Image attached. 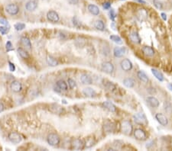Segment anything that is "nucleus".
I'll return each instance as SVG.
<instances>
[{
  "mask_svg": "<svg viewBox=\"0 0 172 151\" xmlns=\"http://www.w3.org/2000/svg\"><path fill=\"white\" fill-rule=\"evenodd\" d=\"M67 83H68V86L70 89H74L77 86L76 82L72 79H67Z\"/></svg>",
  "mask_w": 172,
  "mask_h": 151,
  "instance_id": "nucleus-37",
  "label": "nucleus"
},
{
  "mask_svg": "<svg viewBox=\"0 0 172 151\" xmlns=\"http://www.w3.org/2000/svg\"><path fill=\"white\" fill-rule=\"evenodd\" d=\"M88 11L93 15H98L100 14V8L95 5H93V4H90L88 5Z\"/></svg>",
  "mask_w": 172,
  "mask_h": 151,
  "instance_id": "nucleus-21",
  "label": "nucleus"
},
{
  "mask_svg": "<svg viewBox=\"0 0 172 151\" xmlns=\"http://www.w3.org/2000/svg\"><path fill=\"white\" fill-rule=\"evenodd\" d=\"M0 24H1V25H7L8 23V21H7L5 19H4V18H0Z\"/></svg>",
  "mask_w": 172,
  "mask_h": 151,
  "instance_id": "nucleus-43",
  "label": "nucleus"
},
{
  "mask_svg": "<svg viewBox=\"0 0 172 151\" xmlns=\"http://www.w3.org/2000/svg\"><path fill=\"white\" fill-rule=\"evenodd\" d=\"M168 89H169L170 91H172V83H169V84L168 85Z\"/></svg>",
  "mask_w": 172,
  "mask_h": 151,
  "instance_id": "nucleus-48",
  "label": "nucleus"
},
{
  "mask_svg": "<svg viewBox=\"0 0 172 151\" xmlns=\"http://www.w3.org/2000/svg\"><path fill=\"white\" fill-rule=\"evenodd\" d=\"M110 38L111 41H113L114 43L117 44H119V45L122 44V41L121 38L119 37V36H117V35H111V36L110 37Z\"/></svg>",
  "mask_w": 172,
  "mask_h": 151,
  "instance_id": "nucleus-32",
  "label": "nucleus"
},
{
  "mask_svg": "<svg viewBox=\"0 0 172 151\" xmlns=\"http://www.w3.org/2000/svg\"><path fill=\"white\" fill-rule=\"evenodd\" d=\"M17 51H18V53L19 54V56H20L22 58H23V59H28V58L30 57L28 53L25 50H24L23 48H18V49H17Z\"/></svg>",
  "mask_w": 172,
  "mask_h": 151,
  "instance_id": "nucleus-30",
  "label": "nucleus"
},
{
  "mask_svg": "<svg viewBox=\"0 0 172 151\" xmlns=\"http://www.w3.org/2000/svg\"><path fill=\"white\" fill-rule=\"evenodd\" d=\"M4 109H5V107H4V105H3V104L0 102V113L2 112V111H4Z\"/></svg>",
  "mask_w": 172,
  "mask_h": 151,
  "instance_id": "nucleus-47",
  "label": "nucleus"
},
{
  "mask_svg": "<svg viewBox=\"0 0 172 151\" xmlns=\"http://www.w3.org/2000/svg\"><path fill=\"white\" fill-rule=\"evenodd\" d=\"M47 18L51 22H57L60 20V16L55 11H49L47 13Z\"/></svg>",
  "mask_w": 172,
  "mask_h": 151,
  "instance_id": "nucleus-12",
  "label": "nucleus"
},
{
  "mask_svg": "<svg viewBox=\"0 0 172 151\" xmlns=\"http://www.w3.org/2000/svg\"><path fill=\"white\" fill-rule=\"evenodd\" d=\"M121 129L123 134L125 135H130L132 133L133 127L132 124L128 121H123L121 124Z\"/></svg>",
  "mask_w": 172,
  "mask_h": 151,
  "instance_id": "nucleus-2",
  "label": "nucleus"
},
{
  "mask_svg": "<svg viewBox=\"0 0 172 151\" xmlns=\"http://www.w3.org/2000/svg\"><path fill=\"white\" fill-rule=\"evenodd\" d=\"M10 88H11V89H12V92L17 93V92H19L22 91V83L19 81L15 80V81H13L11 83Z\"/></svg>",
  "mask_w": 172,
  "mask_h": 151,
  "instance_id": "nucleus-13",
  "label": "nucleus"
},
{
  "mask_svg": "<svg viewBox=\"0 0 172 151\" xmlns=\"http://www.w3.org/2000/svg\"><path fill=\"white\" fill-rule=\"evenodd\" d=\"M147 101L149 104V105L152 106V108H158L159 106V101L155 97H152V96L148 97Z\"/></svg>",
  "mask_w": 172,
  "mask_h": 151,
  "instance_id": "nucleus-22",
  "label": "nucleus"
},
{
  "mask_svg": "<svg viewBox=\"0 0 172 151\" xmlns=\"http://www.w3.org/2000/svg\"><path fill=\"white\" fill-rule=\"evenodd\" d=\"M115 11L113 9H111L110 11V18L112 21H115Z\"/></svg>",
  "mask_w": 172,
  "mask_h": 151,
  "instance_id": "nucleus-38",
  "label": "nucleus"
},
{
  "mask_svg": "<svg viewBox=\"0 0 172 151\" xmlns=\"http://www.w3.org/2000/svg\"><path fill=\"white\" fill-rule=\"evenodd\" d=\"M136 15H137V18L138 19V21L142 22V21H145L147 19V18H148V11L145 9H144V8H140L136 12Z\"/></svg>",
  "mask_w": 172,
  "mask_h": 151,
  "instance_id": "nucleus-11",
  "label": "nucleus"
},
{
  "mask_svg": "<svg viewBox=\"0 0 172 151\" xmlns=\"http://www.w3.org/2000/svg\"><path fill=\"white\" fill-rule=\"evenodd\" d=\"M134 121L139 125H146L148 124V120L145 114L137 113L133 115Z\"/></svg>",
  "mask_w": 172,
  "mask_h": 151,
  "instance_id": "nucleus-1",
  "label": "nucleus"
},
{
  "mask_svg": "<svg viewBox=\"0 0 172 151\" xmlns=\"http://www.w3.org/2000/svg\"><path fill=\"white\" fill-rule=\"evenodd\" d=\"M161 16H162V19L164 20V21H167V15H166V14L165 13H164V12H162V14H161Z\"/></svg>",
  "mask_w": 172,
  "mask_h": 151,
  "instance_id": "nucleus-44",
  "label": "nucleus"
},
{
  "mask_svg": "<svg viewBox=\"0 0 172 151\" xmlns=\"http://www.w3.org/2000/svg\"><path fill=\"white\" fill-rule=\"evenodd\" d=\"M21 42L22 44L28 49H31V41L26 38V37H22L21 38Z\"/></svg>",
  "mask_w": 172,
  "mask_h": 151,
  "instance_id": "nucleus-29",
  "label": "nucleus"
},
{
  "mask_svg": "<svg viewBox=\"0 0 172 151\" xmlns=\"http://www.w3.org/2000/svg\"><path fill=\"white\" fill-rule=\"evenodd\" d=\"M155 118L158 121V122L162 124V126H166L168 124V118L162 113H158L155 114Z\"/></svg>",
  "mask_w": 172,
  "mask_h": 151,
  "instance_id": "nucleus-14",
  "label": "nucleus"
},
{
  "mask_svg": "<svg viewBox=\"0 0 172 151\" xmlns=\"http://www.w3.org/2000/svg\"><path fill=\"white\" fill-rule=\"evenodd\" d=\"M8 32V29L5 28V27H3V26H0V33L2 34V35H5L6 34V33Z\"/></svg>",
  "mask_w": 172,
  "mask_h": 151,
  "instance_id": "nucleus-39",
  "label": "nucleus"
},
{
  "mask_svg": "<svg viewBox=\"0 0 172 151\" xmlns=\"http://www.w3.org/2000/svg\"><path fill=\"white\" fill-rule=\"evenodd\" d=\"M94 26H95V28H96L97 30L101 31H104V29H105V25H104L103 21H101V20H97V21H96L95 23H94Z\"/></svg>",
  "mask_w": 172,
  "mask_h": 151,
  "instance_id": "nucleus-31",
  "label": "nucleus"
},
{
  "mask_svg": "<svg viewBox=\"0 0 172 151\" xmlns=\"http://www.w3.org/2000/svg\"><path fill=\"white\" fill-rule=\"evenodd\" d=\"M83 93L84 96H86L87 97H90V98H93V97H95L96 96V91L93 89V88H90V87H87L85 89H83Z\"/></svg>",
  "mask_w": 172,
  "mask_h": 151,
  "instance_id": "nucleus-15",
  "label": "nucleus"
},
{
  "mask_svg": "<svg viewBox=\"0 0 172 151\" xmlns=\"http://www.w3.org/2000/svg\"><path fill=\"white\" fill-rule=\"evenodd\" d=\"M8 140H9L12 143H13V144H19V143H21L22 141V136H21L18 133L15 132V131H13V132H10V133L8 134Z\"/></svg>",
  "mask_w": 172,
  "mask_h": 151,
  "instance_id": "nucleus-4",
  "label": "nucleus"
},
{
  "mask_svg": "<svg viewBox=\"0 0 172 151\" xmlns=\"http://www.w3.org/2000/svg\"><path fill=\"white\" fill-rule=\"evenodd\" d=\"M126 52V49L125 48H119V47H116L115 48L114 50H113V54L115 57H122L123 56V55Z\"/></svg>",
  "mask_w": 172,
  "mask_h": 151,
  "instance_id": "nucleus-18",
  "label": "nucleus"
},
{
  "mask_svg": "<svg viewBox=\"0 0 172 151\" xmlns=\"http://www.w3.org/2000/svg\"><path fill=\"white\" fill-rule=\"evenodd\" d=\"M120 66L123 71L128 72L132 69V63L128 59H123L120 63Z\"/></svg>",
  "mask_w": 172,
  "mask_h": 151,
  "instance_id": "nucleus-7",
  "label": "nucleus"
},
{
  "mask_svg": "<svg viewBox=\"0 0 172 151\" xmlns=\"http://www.w3.org/2000/svg\"><path fill=\"white\" fill-rule=\"evenodd\" d=\"M38 7V3L37 2L34 1V0H31V1H28L26 5H25V8L28 11H35Z\"/></svg>",
  "mask_w": 172,
  "mask_h": 151,
  "instance_id": "nucleus-17",
  "label": "nucleus"
},
{
  "mask_svg": "<svg viewBox=\"0 0 172 151\" xmlns=\"http://www.w3.org/2000/svg\"><path fill=\"white\" fill-rule=\"evenodd\" d=\"M137 76H138V79H139L142 82H143V83H148V76L146 75V73H145L144 71H142V70L138 71V73H137Z\"/></svg>",
  "mask_w": 172,
  "mask_h": 151,
  "instance_id": "nucleus-24",
  "label": "nucleus"
},
{
  "mask_svg": "<svg viewBox=\"0 0 172 151\" xmlns=\"http://www.w3.org/2000/svg\"><path fill=\"white\" fill-rule=\"evenodd\" d=\"M6 49L7 51H10V50H13V48H12V44L10 41H7L6 43Z\"/></svg>",
  "mask_w": 172,
  "mask_h": 151,
  "instance_id": "nucleus-42",
  "label": "nucleus"
},
{
  "mask_svg": "<svg viewBox=\"0 0 172 151\" xmlns=\"http://www.w3.org/2000/svg\"><path fill=\"white\" fill-rule=\"evenodd\" d=\"M49 111L54 114H60L64 112V109L62 106L57 104H51L49 106Z\"/></svg>",
  "mask_w": 172,
  "mask_h": 151,
  "instance_id": "nucleus-8",
  "label": "nucleus"
},
{
  "mask_svg": "<svg viewBox=\"0 0 172 151\" xmlns=\"http://www.w3.org/2000/svg\"><path fill=\"white\" fill-rule=\"evenodd\" d=\"M71 146H72V149L77 150H83L85 147V144H84L83 141L79 138L74 139L71 143Z\"/></svg>",
  "mask_w": 172,
  "mask_h": 151,
  "instance_id": "nucleus-6",
  "label": "nucleus"
},
{
  "mask_svg": "<svg viewBox=\"0 0 172 151\" xmlns=\"http://www.w3.org/2000/svg\"><path fill=\"white\" fill-rule=\"evenodd\" d=\"M102 69L106 73H112L114 71V66L111 62H104L102 63Z\"/></svg>",
  "mask_w": 172,
  "mask_h": 151,
  "instance_id": "nucleus-9",
  "label": "nucleus"
},
{
  "mask_svg": "<svg viewBox=\"0 0 172 151\" xmlns=\"http://www.w3.org/2000/svg\"><path fill=\"white\" fill-rule=\"evenodd\" d=\"M134 136L135 137L138 141H144L146 139V133L144 130L137 128L134 131Z\"/></svg>",
  "mask_w": 172,
  "mask_h": 151,
  "instance_id": "nucleus-10",
  "label": "nucleus"
},
{
  "mask_svg": "<svg viewBox=\"0 0 172 151\" xmlns=\"http://www.w3.org/2000/svg\"><path fill=\"white\" fill-rule=\"evenodd\" d=\"M142 50L143 52V53L147 56H153L155 55V50L154 49L152 48V47H149V46H144L142 47Z\"/></svg>",
  "mask_w": 172,
  "mask_h": 151,
  "instance_id": "nucleus-16",
  "label": "nucleus"
},
{
  "mask_svg": "<svg viewBox=\"0 0 172 151\" xmlns=\"http://www.w3.org/2000/svg\"><path fill=\"white\" fill-rule=\"evenodd\" d=\"M103 7L104 9H106V10H107V9H110V7H111V3L109 2H104V3L103 4Z\"/></svg>",
  "mask_w": 172,
  "mask_h": 151,
  "instance_id": "nucleus-40",
  "label": "nucleus"
},
{
  "mask_svg": "<svg viewBox=\"0 0 172 151\" xmlns=\"http://www.w3.org/2000/svg\"><path fill=\"white\" fill-rule=\"evenodd\" d=\"M69 2L72 5H77V4H78L79 0H69Z\"/></svg>",
  "mask_w": 172,
  "mask_h": 151,
  "instance_id": "nucleus-45",
  "label": "nucleus"
},
{
  "mask_svg": "<svg viewBox=\"0 0 172 151\" xmlns=\"http://www.w3.org/2000/svg\"><path fill=\"white\" fill-rule=\"evenodd\" d=\"M46 61H47V63L50 66H56L58 65V61L52 56H48L47 59H46Z\"/></svg>",
  "mask_w": 172,
  "mask_h": 151,
  "instance_id": "nucleus-26",
  "label": "nucleus"
},
{
  "mask_svg": "<svg viewBox=\"0 0 172 151\" xmlns=\"http://www.w3.org/2000/svg\"><path fill=\"white\" fill-rule=\"evenodd\" d=\"M56 85H57V88L60 89V90H67V89H68L67 83L65 81L62 80V79L58 80L57 82V83H56Z\"/></svg>",
  "mask_w": 172,
  "mask_h": 151,
  "instance_id": "nucleus-28",
  "label": "nucleus"
},
{
  "mask_svg": "<svg viewBox=\"0 0 172 151\" xmlns=\"http://www.w3.org/2000/svg\"><path fill=\"white\" fill-rule=\"evenodd\" d=\"M104 129H105L107 132L113 131V130H114L113 124V123H108V124H106L104 125Z\"/></svg>",
  "mask_w": 172,
  "mask_h": 151,
  "instance_id": "nucleus-35",
  "label": "nucleus"
},
{
  "mask_svg": "<svg viewBox=\"0 0 172 151\" xmlns=\"http://www.w3.org/2000/svg\"><path fill=\"white\" fill-rule=\"evenodd\" d=\"M152 74L155 76V77L158 80H159L160 82L164 81V79H165L164 78V76H163V74L160 71H158V70H157L155 69H152Z\"/></svg>",
  "mask_w": 172,
  "mask_h": 151,
  "instance_id": "nucleus-25",
  "label": "nucleus"
},
{
  "mask_svg": "<svg viewBox=\"0 0 172 151\" xmlns=\"http://www.w3.org/2000/svg\"><path fill=\"white\" fill-rule=\"evenodd\" d=\"M15 28L16 31H22L25 28V25L23 24V23H17L15 25Z\"/></svg>",
  "mask_w": 172,
  "mask_h": 151,
  "instance_id": "nucleus-36",
  "label": "nucleus"
},
{
  "mask_svg": "<svg viewBox=\"0 0 172 151\" xmlns=\"http://www.w3.org/2000/svg\"><path fill=\"white\" fill-rule=\"evenodd\" d=\"M80 81L84 85H90L93 83L91 77L87 74H82L80 76Z\"/></svg>",
  "mask_w": 172,
  "mask_h": 151,
  "instance_id": "nucleus-19",
  "label": "nucleus"
},
{
  "mask_svg": "<svg viewBox=\"0 0 172 151\" xmlns=\"http://www.w3.org/2000/svg\"><path fill=\"white\" fill-rule=\"evenodd\" d=\"M129 38L132 41V42L135 44H140L141 43V38L138 35V34L135 31L132 32L129 35Z\"/></svg>",
  "mask_w": 172,
  "mask_h": 151,
  "instance_id": "nucleus-20",
  "label": "nucleus"
},
{
  "mask_svg": "<svg viewBox=\"0 0 172 151\" xmlns=\"http://www.w3.org/2000/svg\"><path fill=\"white\" fill-rule=\"evenodd\" d=\"M94 144H95V141H94V140H93V138H88V139L86 141V142L84 143V144H85V147H87V148L91 147L92 146L94 145Z\"/></svg>",
  "mask_w": 172,
  "mask_h": 151,
  "instance_id": "nucleus-33",
  "label": "nucleus"
},
{
  "mask_svg": "<svg viewBox=\"0 0 172 151\" xmlns=\"http://www.w3.org/2000/svg\"><path fill=\"white\" fill-rule=\"evenodd\" d=\"M5 11L10 15H15L19 12V7L16 4L11 3L5 7Z\"/></svg>",
  "mask_w": 172,
  "mask_h": 151,
  "instance_id": "nucleus-3",
  "label": "nucleus"
},
{
  "mask_svg": "<svg viewBox=\"0 0 172 151\" xmlns=\"http://www.w3.org/2000/svg\"><path fill=\"white\" fill-rule=\"evenodd\" d=\"M153 4H154L155 7L158 10H162L163 8V4L159 0H153Z\"/></svg>",
  "mask_w": 172,
  "mask_h": 151,
  "instance_id": "nucleus-34",
  "label": "nucleus"
},
{
  "mask_svg": "<svg viewBox=\"0 0 172 151\" xmlns=\"http://www.w3.org/2000/svg\"><path fill=\"white\" fill-rule=\"evenodd\" d=\"M103 104V106H104L106 109H108V110H109L110 111H111V112H115V111H116V107L115 106L112 102H110V101H104Z\"/></svg>",
  "mask_w": 172,
  "mask_h": 151,
  "instance_id": "nucleus-27",
  "label": "nucleus"
},
{
  "mask_svg": "<svg viewBox=\"0 0 172 151\" xmlns=\"http://www.w3.org/2000/svg\"><path fill=\"white\" fill-rule=\"evenodd\" d=\"M8 66H9V70L11 72H14L15 70V66L12 62H8Z\"/></svg>",
  "mask_w": 172,
  "mask_h": 151,
  "instance_id": "nucleus-41",
  "label": "nucleus"
},
{
  "mask_svg": "<svg viewBox=\"0 0 172 151\" xmlns=\"http://www.w3.org/2000/svg\"><path fill=\"white\" fill-rule=\"evenodd\" d=\"M135 84V81L132 78H126L123 80V85L127 88H132Z\"/></svg>",
  "mask_w": 172,
  "mask_h": 151,
  "instance_id": "nucleus-23",
  "label": "nucleus"
},
{
  "mask_svg": "<svg viewBox=\"0 0 172 151\" xmlns=\"http://www.w3.org/2000/svg\"><path fill=\"white\" fill-rule=\"evenodd\" d=\"M60 142V137L56 134H50L48 136V143L51 146H57Z\"/></svg>",
  "mask_w": 172,
  "mask_h": 151,
  "instance_id": "nucleus-5",
  "label": "nucleus"
},
{
  "mask_svg": "<svg viewBox=\"0 0 172 151\" xmlns=\"http://www.w3.org/2000/svg\"><path fill=\"white\" fill-rule=\"evenodd\" d=\"M134 1H135L136 2H138L140 4H146V2L145 0H134Z\"/></svg>",
  "mask_w": 172,
  "mask_h": 151,
  "instance_id": "nucleus-46",
  "label": "nucleus"
}]
</instances>
